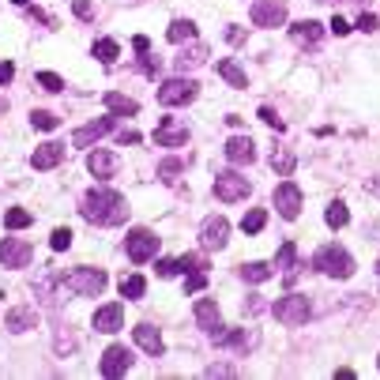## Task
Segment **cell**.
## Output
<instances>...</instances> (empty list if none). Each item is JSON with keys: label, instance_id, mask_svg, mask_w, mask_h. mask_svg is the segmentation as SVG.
<instances>
[{"label": "cell", "instance_id": "55", "mask_svg": "<svg viewBox=\"0 0 380 380\" xmlns=\"http://www.w3.org/2000/svg\"><path fill=\"white\" fill-rule=\"evenodd\" d=\"M0 109H4V106H0Z\"/></svg>", "mask_w": 380, "mask_h": 380}, {"label": "cell", "instance_id": "1", "mask_svg": "<svg viewBox=\"0 0 380 380\" xmlns=\"http://www.w3.org/2000/svg\"><path fill=\"white\" fill-rule=\"evenodd\" d=\"M79 215L94 226H120L128 218V200L113 189H91V192H83Z\"/></svg>", "mask_w": 380, "mask_h": 380}, {"label": "cell", "instance_id": "6", "mask_svg": "<svg viewBox=\"0 0 380 380\" xmlns=\"http://www.w3.org/2000/svg\"><path fill=\"white\" fill-rule=\"evenodd\" d=\"M125 249H128V260H132V264H147L151 256L158 253V237H155V230H143V226H136V230L128 233Z\"/></svg>", "mask_w": 380, "mask_h": 380}, {"label": "cell", "instance_id": "52", "mask_svg": "<svg viewBox=\"0 0 380 380\" xmlns=\"http://www.w3.org/2000/svg\"><path fill=\"white\" fill-rule=\"evenodd\" d=\"M317 4H343V0H317ZM361 4H366V0H361Z\"/></svg>", "mask_w": 380, "mask_h": 380}, {"label": "cell", "instance_id": "14", "mask_svg": "<svg viewBox=\"0 0 380 380\" xmlns=\"http://www.w3.org/2000/svg\"><path fill=\"white\" fill-rule=\"evenodd\" d=\"M226 237H230V222L226 218H207L204 230H200V245L211 249V253H218L226 245Z\"/></svg>", "mask_w": 380, "mask_h": 380}, {"label": "cell", "instance_id": "22", "mask_svg": "<svg viewBox=\"0 0 380 380\" xmlns=\"http://www.w3.org/2000/svg\"><path fill=\"white\" fill-rule=\"evenodd\" d=\"M30 328H38V313L34 309H12L8 313V331H15V335H19V331H30Z\"/></svg>", "mask_w": 380, "mask_h": 380}, {"label": "cell", "instance_id": "32", "mask_svg": "<svg viewBox=\"0 0 380 380\" xmlns=\"http://www.w3.org/2000/svg\"><path fill=\"white\" fill-rule=\"evenodd\" d=\"M264 226H268V215H264V207H253V211L241 218V230H245V233H260Z\"/></svg>", "mask_w": 380, "mask_h": 380}, {"label": "cell", "instance_id": "36", "mask_svg": "<svg viewBox=\"0 0 380 380\" xmlns=\"http://www.w3.org/2000/svg\"><path fill=\"white\" fill-rule=\"evenodd\" d=\"M4 226H8V230H27V226H30V211H23V207H12V211L4 215Z\"/></svg>", "mask_w": 380, "mask_h": 380}, {"label": "cell", "instance_id": "9", "mask_svg": "<svg viewBox=\"0 0 380 380\" xmlns=\"http://www.w3.org/2000/svg\"><path fill=\"white\" fill-rule=\"evenodd\" d=\"M30 264V245L23 237H4L0 241V268H12V271H19V268H27Z\"/></svg>", "mask_w": 380, "mask_h": 380}, {"label": "cell", "instance_id": "24", "mask_svg": "<svg viewBox=\"0 0 380 380\" xmlns=\"http://www.w3.org/2000/svg\"><path fill=\"white\" fill-rule=\"evenodd\" d=\"M204 56H207V45H189L181 56H173V68L177 72H189V68H196V64H204Z\"/></svg>", "mask_w": 380, "mask_h": 380}, {"label": "cell", "instance_id": "44", "mask_svg": "<svg viewBox=\"0 0 380 380\" xmlns=\"http://www.w3.org/2000/svg\"><path fill=\"white\" fill-rule=\"evenodd\" d=\"M72 12H76L79 19H91V15H94V8H91V0H76V4H72Z\"/></svg>", "mask_w": 380, "mask_h": 380}, {"label": "cell", "instance_id": "50", "mask_svg": "<svg viewBox=\"0 0 380 380\" xmlns=\"http://www.w3.org/2000/svg\"><path fill=\"white\" fill-rule=\"evenodd\" d=\"M264 309V302H260V294H249V302H245V313L249 317H256V313Z\"/></svg>", "mask_w": 380, "mask_h": 380}, {"label": "cell", "instance_id": "4", "mask_svg": "<svg viewBox=\"0 0 380 380\" xmlns=\"http://www.w3.org/2000/svg\"><path fill=\"white\" fill-rule=\"evenodd\" d=\"M309 317H313V305H309V297H302V294H286V297L275 302V320L286 324V328L309 324Z\"/></svg>", "mask_w": 380, "mask_h": 380}, {"label": "cell", "instance_id": "56", "mask_svg": "<svg viewBox=\"0 0 380 380\" xmlns=\"http://www.w3.org/2000/svg\"><path fill=\"white\" fill-rule=\"evenodd\" d=\"M377 271H380V268H377Z\"/></svg>", "mask_w": 380, "mask_h": 380}, {"label": "cell", "instance_id": "42", "mask_svg": "<svg viewBox=\"0 0 380 380\" xmlns=\"http://www.w3.org/2000/svg\"><path fill=\"white\" fill-rule=\"evenodd\" d=\"M260 120H268V125L275 128V132H282V128H286V120H282L275 109H268V106H260Z\"/></svg>", "mask_w": 380, "mask_h": 380}, {"label": "cell", "instance_id": "43", "mask_svg": "<svg viewBox=\"0 0 380 380\" xmlns=\"http://www.w3.org/2000/svg\"><path fill=\"white\" fill-rule=\"evenodd\" d=\"M328 27H331V34H339V38H343V34H350V23H346L343 15H335V19L328 23Z\"/></svg>", "mask_w": 380, "mask_h": 380}, {"label": "cell", "instance_id": "38", "mask_svg": "<svg viewBox=\"0 0 380 380\" xmlns=\"http://www.w3.org/2000/svg\"><path fill=\"white\" fill-rule=\"evenodd\" d=\"M72 350H76V339H72V331H68V328H56V354H61V358H68Z\"/></svg>", "mask_w": 380, "mask_h": 380}, {"label": "cell", "instance_id": "53", "mask_svg": "<svg viewBox=\"0 0 380 380\" xmlns=\"http://www.w3.org/2000/svg\"><path fill=\"white\" fill-rule=\"evenodd\" d=\"M12 4H30V0H12Z\"/></svg>", "mask_w": 380, "mask_h": 380}, {"label": "cell", "instance_id": "10", "mask_svg": "<svg viewBox=\"0 0 380 380\" xmlns=\"http://www.w3.org/2000/svg\"><path fill=\"white\" fill-rule=\"evenodd\" d=\"M253 23L264 27V30L282 27V23H286V4H282V0H256L253 4Z\"/></svg>", "mask_w": 380, "mask_h": 380}, {"label": "cell", "instance_id": "7", "mask_svg": "<svg viewBox=\"0 0 380 380\" xmlns=\"http://www.w3.org/2000/svg\"><path fill=\"white\" fill-rule=\"evenodd\" d=\"M249 192H253V184H249L241 173H233V169H226V173H218V177H215V196L222 200V204H233V200H245Z\"/></svg>", "mask_w": 380, "mask_h": 380}, {"label": "cell", "instance_id": "5", "mask_svg": "<svg viewBox=\"0 0 380 380\" xmlns=\"http://www.w3.org/2000/svg\"><path fill=\"white\" fill-rule=\"evenodd\" d=\"M196 94H200V83L189 76H173L158 87V102L162 106H189V102H196Z\"/></svg>", "mask_w": 380, "mask_h": 380}, {"label": "cell", "instance_id": "35", "mask_svg": "<svg viewBox=\"0 0 380 380\" xmlns=\"http://www.w3.org/2000/svg\"><path fill=\"white\" fill-rule=\"evenodd\" d=\"M271 166L279 169V173H294V155H290L286 147H275L271 151Z\"/></svg>", "mask_w": 380, "mask_h": 380}, {"label": "cell", "instance_id": "37", "mask_svg": "<svg viewBox=\"0 0 380 380\" xmlns=\"http://www.w3.org/2000/svg\"><path fill=\"white\" fill-rule=\"evenodd\" d=\"M275 264H279V268H286V271H294V268H297V249H294V241H286V245L279 249Z\"/></svg>", "mask_w": 380, "mask_h": 380}, {"label": "cell", "instance_id": "17", "mask_svg": "<svg viewBox=\"0 0 380 380\" xmlns=\"http://www.w3.org/2000/svg\"><path fill=\"white\" fill-rule=\"evenodd\" d=\"M87 169H91L98 181H109V177L117 173V155H113V151H91V155H87Z\"/></svg>", "mask_w": 380, "mask_h": 380}, {"label": "cell", "instance_id": "8", "mask_svg": "<svg viewBox=\"0 0 380 380\" xmlns=\"http://www.w3.org/2000/svg\"><path fill=\"white\" fill-rule=\"evenodd\" d=\"M196 320H200V328L211 335V343L215 346H222V339H226V324H222V317H218V305L211 302V297H204V302H196Z\"/></svg>", "mask_w": 380, "mask_h": 380}, {"label": "cell", "instance_id": "3", "mask_svg": "<svg viewBox=\"0 0 380 380\" xmlns=\"http://www.w3.org/2000/svg\"><path fill=\"white\" fill-rule=\"evenodd\" d=\"M106 282H109V275L102 268H72L64 275V286L79 297H98L102 290H106Z\"/></svg>", "mask_w": 380, "mask_h": 380}, {"label": "cell", "instance_id": "47", "mask_svg": "<svg viewBox=\"0 0 380 380\" xmlns=\"http://www.w3.org/2000/svg\"><path fill=\"white\" fill-rule=\"evenodd\" d=\"M15 79V64L12 61H0V83H12Z\"/></svg>", "mask_w": 380, "mask_h": 380}, {"label": "cell", "instance_id": "2", "mask_svg": "<svg viewBox=\"0 0 380 380\" xmlns=\"http://www.w3.org/2000/svg\"><path fill=\"white\" fill-rule=\"evenodd\" d=\"M313 268L320 275H331V279H350L354 275V256L346 253L343 245H320L317 256H313Z\"/></svg>", "mask_w": 380, "mask_h": 380}, {"label": "cell", "instance_id": "26", "mask_svg": "<svg viewBox=\"0 0 380 380\" xmlns=\"http://www.w3.org/2000/svg\"><path fill=\"white\" fill-rule=\"evenodd\" d=\"M290 34L302 38L305 45H313V42H320V38H324V27H320V23H313V19H305V23H294V27H290Z\"/></svg>", "mask_w": 380, "mask_h": 380}, {"label": "cell", "instance_id": "18", "mask_svg": "<svg viewBox=\"0 0 380 380\" xmlns=\"http://www.w3.org/2000/svg\"><path fill=\"white\" fill-rule=\"evenodd\" d=\"M136 343H140L143 354H151V358H162V354H166V343H162V335H158L155 324H140V328H136Z\"/></svg>", "mask_w": 380, "mask_h": 380}, {"label": "cell", "instance_id": "33", "mask_svg": "<svg viewBox=\"0 0 380 380\" xmlns=\"http://www.w3.org/2000/svg\"><path fill=\"white\" fill-rule=\"evenodd\" d=\"M346 222H350L346 204H339V200H335V204H328V226H331V230H343Z\"/></svg>", "mask_w": 380, "mask_h": 380}, {"label": "cell", "instance_id": "20", "mask_svg": "<svg viewBox=\"0 0 380 380\" xmlns=\"http://www.w3.org/2000/svg\"><path fill=\"white\" fill-rule=\"evenodd\" d=\"M226 158H230V162H237V166L256 162V143L249 140V136H237V140L226 143Z\"/></svg>", "mask_w": 380, "mask_h": 380}, {"label": "cell", "instance_id": "41", "mask_svg": "<svg viewBox=\"0 0 380 380\" xmlns=\"http://www.w3.org/2000/svg\"><path fill=\"white\" fill-rule=\"evenodd\" d=\"M181 169H184V162H181V158H166V162L158 166V177H162V181H173V177L181 173Z\"/></svg>", "mask_w": 380, "mask_h": 380}, {"label": "cell", "instance_id": "19", "mask_svg": "<svg viewBox=\"0 0 380 380\" xmlns=\"http://www.w3.org/2000/svg\"><path fill=\"white\" fill-rule=\"evenodd\" d=\"M61 158H64V143L50 140V143H42V147L30 155V166L34 169H53V166H61Z\"/></svg>", "mask_w": 380, "mask_h": 380}, {"label": "cell", "instance_id": "11", "mask_svg": "<svg viewBox=\"0 0 380 380\" xmlns=\"http://www.w3.org/2000/svg\"><path fill=\"white\" fill-rule=\"evenodd\" d=\"M275 211H279L282 218L302 215V189H297L294 181H282L279 189H275Z\"/></svg>", "mask_w": 380, "mask_h": 380}, {"label": "cell", "instance_id": "30", "mask_svg": "<svg viewBox=\"0 0 380 380\" xmlns=\"http://www.w3.org/2000/svg\"><path fill=\"white\" fill-rule=\"evenodd\" d=\"M120 294L125 297H143L147 294V279H143V275H125V279H120Z\"/></svg>", "mask_w": 380, "mask_h": 380}, {"label": "cell", "instance_id": "31", "mask_svg": "<svg viewBox=\"0 0 380 380\" xmlns=\"http://www.w3.org/2000/svg\"><path fill=\"white\" fill-rule=\"evenodd\" d=\"M241 279L245 282H268L271 279V264H260V260L245 264V268H241Z\"/></svg>", "mask_w": 380, "mask_h": 380}, {"label": "cell", "instance_id": "48", "mask_svg": "<svg viewBox=\"0 0 380 380\" xmlns=\"http://www.w3.org/2000/svg\"><path fill=\"white\" fill-rule=\"evenodd\" d=\"M204 377H233V366H207Z\"/></svg>", "mask_w": 380, "mask_h": 380}, {"label": "cell", "instance_id": "21", "mask_svg": "<svg viewBox=\"0 0 380 380\" xmlns=\"http://www.w3.org/2000/svg\"><path fill=\"white\" fill-rule=\"evenodd\" d=\"M200 256H166V260H158V275H162V279H173V275H184L192 268V264H196Z\"/></svg>", "mask_w": 380, "mask_h": 380}, {"label": "cell", "instance_id": "12", "mask_svg": "<svg viewBox=\"0 0 380 380\" xmlns=\"http://www.w3.org/2000/svg\"><path fill=\"white\" fill-rule=\"evenodd\" d=\"M128 369H132V350L128 346H109L106 354H102V377H125Z\"/></svg>", "mask_w": 380, "mask_h": 380}, {"label": "cell", "instance_id": "28", "mask_svg": "<svg viewBox=\"0 0 380 380\" xmlns=\"http://www.w3.org/2000/svg\"><path fill=\"white\" fill-rule=\"evenodd\" d=\"M204 268H207V264L196 260L189 271H184V275H189V282H184V294H200V290L207 286V271H204Z\"/></svg>", "mask_w": 380, "mask_h": 380}, {"label": "cell", "instance_id": "46", "mask_svg": "<svg viewBox=\"0 0 380 380\" xmlns=\"http://www.w3.org/2000/svg\"><path fill=\"white\" fill-rule=\"evenodd\" d=\"M132 45H136V53H140V56H147V53H151V38H147V34H136V38H132Z\"/></svg>", "mask_w": 380, "mask_h": 380}, {"label": "cell", "instance_id": "40", "mask_svg": "<svg viewBox=\"0 0 380 380\" xmlns=\"http://www.w3.org/2000/svg\"><path fill=\"white\" fill-rule=\"evenodd\" d=\"M72 245V230L68 226H61V230H53V237H50V249H56V253H64V249Z\"/></svg>", "mask_w": 380, "mask_h": 380}, {"label": "cell", "instance_id": "25", "mask_svg": "<svg viewBox=\"0 0 380 380\" xmlns=\"http://www.w3.org/2000/svg\"><path fill=\"white\" fill-rule=\"evenodd\" d=\"M218 76H222L226 83L233 87V91H245V87H249L245 72H241V68H237V64H233V61H218Z\"/></svg>", "mask_w": 380, "mask_h": 380}, {"label": "cell", "instance_id": "23", "mask_svg": "<svg viewBox=\"0 0 380 380\" xmlns=\"http://www.w3.org/2000/svg\"><path fill=\"white\" fill-rule=\"evenodd\" d=\"M106 106H109V113H117V117H136V113H140V102L128 98V94H117V91L106 94Z\"/></svg>", "mask_w": 380, "mask_h": 380}, {"label": "cell", "instance_id": "29", "mask_svg": "<svg viewBox=\"0 0 380 380\" xmlns=\"http://www.w3.org/2000/svg\"><path fill=\"white\" fill-rule=\"evenodd\" d=\"M166 38H169V42H189V38H196V23H192V19H177V23H169Z\"/></svg>", "mask_w": 380, "mask_h": 380}, {"label": "cell", "instance_id": "54", "mask_svg": "<svg viewBox=\"0 0 380 380\" xmlns=\"http://www.w3.org/2000/svg\"><path fill=\"white\" fill-rule=\"evenodd\" d=\"M377 366H380V358H377Z\"/></svg>", "mask_w": 380, "mask_h": 380}, {"label": "cell", "instance_id": "49", "mask_svg": "<svg viewBox=\"0 0 380 380\" xmlns=\"http://www.w3.org/2000/svg\"><path fill=\"white\" fill-rule=\"evenodd\" d=\"M377 27H380V23H377V15H361V19H358V30H366V34H373Z\"/></svg>", "mask_w": 380, "mask_h": 380}, {"label": "cell", "instance_id": "27", "mask_svg": "<svg viewBox=\"0 0 380 380\" xmlns=\"http://www.w3.org/2000/svg\"><path fill=\"white\" fill-rule=\"evenodd\" d=\"M91 56H94V61H102V64H113L120 56V45L113 42V38H98V42L91 45Z\"/></svg>", "mask_w": 380, "mask_h": 380}, {"label": "cell", "instance_id": "16", "mask_svg": "<svg viewBox=\"0 0 380 380\" xmlns=\"http://www.w3.org/2000/svg\"><path fill=\"white\" fill-rule=\"evenodd\" d=\"M184 140H189V128L173 125V117H166L162 125L155 128V143H158V147H181Z\"/></svg>", "mask_w": 380, "mask_h": 380}, {"label": "cell", "instance_id": "39", "mask_svg": "<svg viewBox=\"0 0 380 380\" xmlns=\"http://www.w3.org/2000/svg\"><path fill=\"white\" fill-rule=\"evenodd\" d=\"M38 83H42V91H50V94L64 91V79L53 76V72H38Z\"/></svg>", "mask_w": 380, "mask_h": 380}, {"label": "cell", "instance_id": "13", "mask_svg": "<svg viewBox=\"0 0 380 380\" xmlns=\"http://www.w3.org/2000/svg\"><path fill=\"white\" fill-rule=\"evenodd\" d=\"M113 120H117V113H113V117H102V120H91V125H83V128H76L72 143H76V147H91L94 140H102V136L113 132Z\"/></svg>", "mask_w": 380, "mask_h": 380}, {"label": "cell", "instance_id": "51", "mask_svg": "<svg viewBox=\"0 0 380 380\" xmlns=\"http://www.w3.org/2000/svg\"><path fill=\"white\" fill-rule=\"evenodd\" d=\"M140 140H143L140 132H120V136H117V143H140Z\"/></svg>", "mask_w": 380, "mask_h": 380}, {"label": "cell", "instance_id": "34", "mask_svg": "<svg viewBox=\"0 0 380 380\" xmlns=\"http://www.w3.org/2000/svg\"><path fill=\"white\" fill-rule=\"evenodd\" d=\"M30 125H34L38 132H53V128L61 125V117H53L50 109H34V113H30Z\"/></svg>", "mask_w": 380, "mask_h": 380}, {"label": "cell", "instance_id": "15", "mask_svg": "<svg viewBox=\"0 0 380 380\" xmlns=\"http://www.w3.org/2000/svg\"><path fill=\"white\" fill-rule=\"evenodd\" d=\"M120 324H125V309L120 305H102L94 313V331H102V335H117Z\"/></svg>", "mask_w": 380, "mask_h": 380}, {"label": "cell", "instance_id": "45", "mask_svg": "<svg viewBox=\"0 0 380 380\" xmlns=\"http://www.w3.org/2000/svg\"><path fill=\"white\" fill-rule=\"evenodd\" d=\"M245 30H241V27H230V30H226V42H230V45H245Z\"/></svg>", "mask_w": 380, "mask_h": 380}]
</instances>
